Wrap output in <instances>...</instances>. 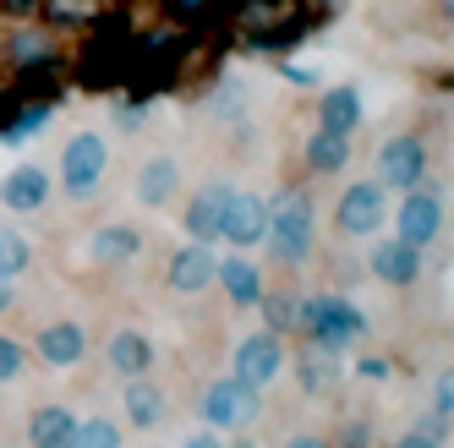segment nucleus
I'll use <instances>...</instances> for the list:
<instances>
[{"label":"nucleus","instance_id":"6","mask_svg":"<svg viewBox=\"0 0 454 448\" xmlns=\"http://www.w3.org/2000/svg\"><path fill=\"white\" fill-rule=\"evenodd\" d=\"M383 219H388V191L378 181H350L345 197H340V208H334L340 236H378Z\"/></svg>","mask_w":454,"mask_h":448},{"label":"nucleus","instance_id":"10","mask_svg":"<svg viewBox=\"0 0 454 448\" xmlns=\"http://www.w3.org/2000/svg\"><path fill=\"white\" fill-rule=\"evenodd\" d=\"M263 236H269V197H257V191H236L231 208H224L219 241H231L236 251H252V246H263Z\"/></svg>","mask_w":454,"mask_h":448},{"label":"nucleus","instance_id":"1","mask_svg":"<svg viewBox=\"0 0 454 448\" xmlns=\"http://www.w3.org/2000/svg\"><path fill=\"white\" fill-rule=\"evenodd\" d=\"M312 230H317V213H312V197L301 186H285L279 197L269 203V251H274V263L285 268H301L312 258Z\"/></svg>","mask_w":454,"mask_h":448},{"label":"nucleus","instance_id":"34","mask_svg":"<svg viewBox=\"0 0 454 448\" xmlns=\"http://www.w3.org/2000/svg\"><path fill=\"white\" fill-rule=\"evenodd\" d=\"M395 448H438V443H433V437H427V432H411V437H400V443H395Z\"/></svg>","mask_w":454,"mask_h":448},{"label":"nucleus","instance_id":"11","mask_svg":"<svg viewBox=\"0 0 454 448\" xmlns=\"http://www.w3.org/2000/svg\"><path fill=\"white\" fill-rule=\"evenodd\" d=\"M214 268H219V258H214V246H181V251H170V263H165V284L176 296H198V290H208L214 284Z\"/></svg>","mask_w":454,"mask_h":448},{"label":"nucleus","instance_id":"23","mask_svg":"<svg viewBox=\"0 0 454 448\" xmlns=\"http://www.w3.org/2000/svg\"><path fill=\"white\" fill-rule=\"evenodd\" d=\"M6 50H12L17 66L34 72V66H50V60H55V34H50V27H39V22H22Z\"/></svg>","mask_w":454,"mask_h":448},{"label":"nucleus","instance_id":"27","mask_svg":"<svg viewBox=\"0 0 454 448\" xmlns=\"http://www.w3.org/2000/svg\"><path fill=\"white\" fill-rule=\"evenodd\" d=\"M27 263H34V246H27V236H17V230H0V279H17V274H27Z\"/></svg>","mask_w":454,"mask_h":448},{"label":"nucleus","instance_id":"25","mask_svg":"<svg viewBox=\"0 0 454 448\" xmlns=\"http://www.w3.org/2000/svg\"><path fill=\"white\" fill-rule=\"evenodd\" d=\"M67 448H121V427L105 421V415H88V421L72 427V443Z\"/></svg>","mask_w":454,"mask_h":448},{"label":"nucleus","instance_id":"19","mask_svg":"<svg viewBox=\"0 0 454 448\" xmlns=\"http://www.w3.org/2000/svg\"><path fill=\"white\" fill-rule=\"evenodd\" d=\"M214 279L224 284V296H231L236 306H257V301H263V290H269V284H263V274H257V263L247 258V251H236V258H224V263L214 268Z\"/></svg>","mask_w":454,"mask_h":448},{"label":"nucleus","instance_id":"2","mask_svg":"<svg viewBox=\"0 0 454 448\" xmlns=\"http://www.w3.org/2000/svg\"><path fill=\"white\" fill-rule=\"evenodd\" d=\"M296 334H307L312 344L345 350V344H356L367 334V317L345 296H296Z\"/></svg>","mask_w":454,"mask_h":448},{"label":"nucleus","instance_id":"26","mask_svg":"<svg viewBox=\"0 0 454 448\" xmlns=\"http://www.w3.org/2000/svg\"><path fill=\"white\" fill-rule=\"evenodd\" d=\"M44 27H82L93 17V0H39Z\"/></svg>","mask_w":454,"mask_h":448},{"label":"nucleus","instance_id":"35","mask_svg":"<svg viewBox=\"0 0 454 448\" xmlns=\"http://www.w3.org/2000/svg\"><path fill=\"white\" fill-rule=\"evenodd\" d=\"M285 448H329V443H323V437H312V432H301V437H290Z\"/></svg>","mask_w":454,"mask_h":448},{"label":"nucleus","instance_id":"20","mask_svg":"<svg viewBox=\"0 0 454 448\" xmlns=\"http://www.w3.org/2000/svg\"><path fill=\"white\" fill-rule=\"evenodd\" d=\"M317 126L323 132H340V137H356V126H362V93L356 88H329L317 99Z\"/></svg>","mask_w":454,"mask_h":448},{"label":"nucleus","instance_id":"15","mask_svg":"<svg viewBox=\"0 0 454 448\" xmlns=\"http://www.w3.org/2000/svg\"><path fill=\"white\" fill-rule=\"evenodd\" d=\"M88 356V328L60 317V323H44L39 328V361L44 367H77Z\"/></svg>","mask_w":454,"mask_h":448},{"label":"nucleus","instance_id":"9","mask_svg":"<svg viewBox=\"0 0 454 448\" xmlns=\"http://www.w3.org/2000/svg\"><path fill=\"white\" fill-rule=\"evenodd\" d=\"M231 197H236V186H231V181H208V186H198V197L186 203V219H181V224H186V236L198 241V246H214V241H219Z\"/></svg>","mask_w":454,"mask_h":448},{"label":"nucleus","instance_id":"17","mask_svg":"<svg viewBox=\"0 0 454 448\" xmlns=\"http://www.w3.org/2000/svg\"><path fill=\"white\" fill-rule=\"evenodd\" d=\"M181 191V165L170 153H153L143 158V170H137V203L143 208H170V197Z\"/></svg>","mask_w":454,"mask_h":448},{"label":"nucleus","instance_id":"32","mask_svg":"<svg viewBox=\"0 0 454 448\" xmlns=\"http://www.w3.org/2000/svg\"><path fill=\"white\" fill-rule=\"evenodd\" d=\"M340 448H367V421H350L345 437H340Z\"/></svg>","mask_w":454,"mask_h":448},{"label":"nucleus","instance_id":"33","mask_svg":"<svg viewBox=\"0 0 454 448\" xmlns=\"http://www.w3.org/2000/svg\"><path fill=\"white\" fill-rule=\"evenodd\" d=\"M181 448H224V443H219V432H198V437H186Z\"/></svg>","mask_w":454,"mask_h":448},{"label":"nucleus","instance_id":"31","mask_svg":"<svg viewBox=\"0 0 454 448\" xmlns=\"http://www.w3.org/2000/svg\"><path fill=\"white\" fill-rule=\"evenodd\" d=\"M115 126H121V132H137V126H143V104H115Z\"/></svg>","mask_w":454,"mask_h":448},{"label":"nucleus","instance_id":"29","mask_svg":"<svg viewBox=\"0 0 454 448\" xmlns=\"http://www.w3.org/2000/svg\"><path fill=\"white\" fill-rule=\"evenodd\" d=\"M44 126H50V104H34V110H22V120H12V126H6L0 137H6V143H22V137L44 132Z\"/></svg>","mask_w":454,"mask_h":448},{"label":"nucleus","instance_id":"12","mask_svg":"<svg viewBox=\"0 0 454 448\" xmlns=\"http://www.w3.org/2000/svg\"><path fill=\"white\" fill-rule=\"evenodd\" d=\"M367 268H372V279H383V284H395V290H405V284L421 279V251L405 246V241L395 236V241H378V246L367 251Z\"/></svg>","mask_w":454,"mask_h":448},{"label":"nucleus","instance_id":"21","mask_svg":"<svg viewBox=\"0 0 454 448\" xmlns=\"http://www.w3.org/2000/svg\"><path fill=\"white\" fill-rule=\"evenodd\" d=\"M72 427H77V415L67 405H39L27 415V448H67Z\"/></svg>","mask_w":454,"mask_h":448},{"label":"nucleus","instance_id":"22","mask_svg":"<svg viewBox=\"0 0 454 448\" xmlns=\"http://www.w3.org/2000/svg\"><path fill=\"white\" fill-rule=\"evenodd\" d=\"M301 158H307V170L312 175H340L345 165H350V137H340V132H317L307 137V148H301Z\"/></svg>","mask_w":454,"mask_h":448},{"label":"nucleus","instance_id":"7","mask_svg":"<svg viewBox=\"0 0 454 448\" xmlns=\"http://www.w3.org/2000/svg\"><path fill=\"white\" fill-rule=\"evenodd\" d=\"M279 372H285V339H279L274 328L247 334V339L236 344V372H231V377L252 382V389H269Z\"/></svg>","mask_w":454,"mask_h":448},{"label":"nucleus","instance_id":"13","mask_svg":"<svg viewBox=\"0 0 454 448\" xmlns=\"http://www.w3.org/2000/svg\"><path fill=\"white\" fill-rule=\"evenodd\" d=\"M137 251H143L137 224H99V230L88 236V263H99V268H121V263H132Z\"/></svg>","mask_w":454,"mask_h":448},{"label":"nucleus","instance_id":"37","mask_svg":"<svg viewBox=\"0 0 454 448\" xmlns=\"http://www.w3.org/2000/svg\"><path fill=\"white\" fill-rule=\"evenodd\" d=\"M27 6H34V0H6V12H27Z\"/></svg>","mask_w":454,"mask_h":448},{"label":"nucleus","instance_id":"16","mask_svg":"<svg viewBox=\"0 0 454 448\" xmlns=\"http://www.w3.org/2000/svg\"><path fill=\"white\" fill-rule=\"evenodd\" d=\"M0 203H6L12 213H39V208L50 203V170L17 165L6 181H0Z\"/></svg>","mask_w":454,"mask_h":448},{"label":"nucleus","instance_id":"4","mask_svg":"<svg viewBox=\"0 0 454 448\" xmlns=\"http://www.w3.org/2000/svg\"><path fill=\"white\" fill-rule=\"evenodd\" d=\"M105 170H110V143L99 132H77L67 143V153H60V191L72 203H88L105 186Z\"/></svg>","mask_w":454,"mask_h":448},{"label":"nucleus","instance_id":"24","mask_svg":"<svg viewBox=\"0 0 454 448\" xmlns=\"http://www.w3.org/2000/svg\"><path fill=\"white\" fill-rule=\"evenodd\" d=\"M334 377H340V350L307 339V350H301V389H307V394H323Z\"/></svg>","mask_w":454,"mask_h":448},{"label":"nucleus","instance_id":"18","mask_svg":"<svg viewBox=\"0 0 454 448\" xmlns=\"http://www.w3.org/2000/svg\"><path fill=\"white\" fill-rule=\"evenodd\" d=\"M105 361H110L115 377H143V372L153 367V344H148V334H137V328H115L110 344H105Z\"/></svg>","mask_w":454,"mask_h":448},{"label":"nucleus","instance_id":"14","mask_svg":"<svg viewBox=\"0 0 454 448\" xmlns=\"http://www.w3.org/2000/svg\"><path fill=\"white\" fill-rule=\"evenodd\" d=\"M165 415H170V399H165V389H159L148 372L126 377V427L153 432V427H165Z\"/></svg>","mask_w":454,"mask_h":448},{"label":"nucleus","instance_id":"30","mask_svg":"<svg viewBox=\"0 0 454 448\" xmlns=\"http://www.w3.org/2000/svg\"><path fill=\"white\" fill-rule=\"evenodd\" d=\"M22 367H27V350H22L17 339L0 334V382H17V377H22Z\"/></svg>","mask_w":454,"mask_h":448},{"label":"nucleus","instance_id":"5","mask_svg":"<svg viewBox=\"0 0 454 448\" xmlns=\"http://www.w3.org/2000/svg\"><path fill=\"white\" fill-rule=\"evenodd\" d=\"M427 181V143H421L416 132L405 137H388L378 148V186L383 191H411Z\"/></svg>","mask_w":454,"mask_h":448},{"label":"nucleus","instance_id":"28","mask_svg":"<svg viewBox=\"0 0 454 448\" xmlns=\"http://www.w3.org/2000/svg\"><path fill=\"white\" fill-rule=\"evenodd\" d=\"M257 306H263V317H269L274 334H290V328H296V296H274V290H263V301H257Z\"/></svg>","mask_w":454,"mask_h":448},{"label":"nucleus","instance_id":"36","mask_svg":"<svg viewBox=\"0 0 454 448\" xmlns=\"http://www.w3.org/2000/svg\"><path fill=\"white\" fill-rule=\"evenodd\" d=\"M12 301H17L12 296V279H0V312H12Z\"/></svg>","mask_w":454,"mask_h":448},{"label":"nucleus","instance_id":"8","mask_svg":"<svg viewBox=\"0 0 454 448\" xmlns=\"http://www.w3.org/2000/svg\"><path fill=\"white\" fill-rule=\"evenodd\" d=\"M395 224H400V241L405 246H433L438 236H443V197L438 191H421V186H411L405 191V203H400V213H395Z\"/></svg>","mask_w":454,"mask_h":448},{"label":"nucleus","instance_id":"3","mask_svg":"<svg viewBox=\"0 0 454 448\" xmlns=\"http://www.w3.org/2000/svg\"><path fill=\"white\" fill-rule=\"evenodd\" d=\"M263 415V389H252L241 377H219L203 389V421L208 432H247Z\"/></svg>","mask_w":454,"mask_h":448}]
</instances>
